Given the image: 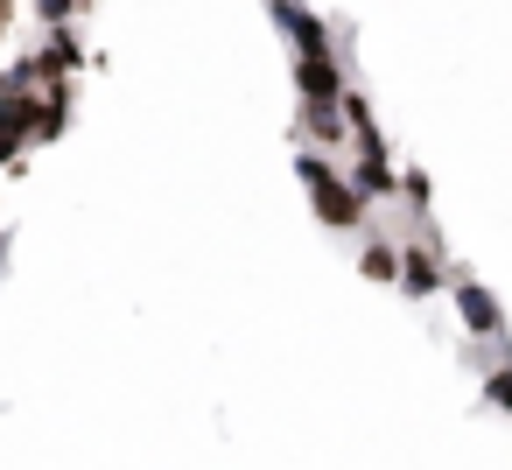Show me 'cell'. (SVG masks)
I'll return each instance as SVG.
<instances>
[{"label":"cell","instance_id":"1","mask_svg":"<svg viewBox=\"0 0 512 470\" xmlns=\"http://www.w3.org/2000/svg\"><path fill=\"white\" fill-rule=\"evenodd\" d=\"M295 176L309 183V211H316V225H330V232H365L372 204L351 190V176H344V169H330L316 148H295Z\"/></svg>","mask_w":512,"mask_h":470},{"label":"cell","instance_id":"2","mask_svg":"<svg viewBox=\"0 0 512 470\" xmlns=\"http://www.w3.org/2000/svg\"><path fill=\"white\" fill-rule=\"evenodd\" d=\"M449 302H456V316H463V337L505 344V309H498V295H491L470 267H456V260H449Z\"/></svg>","mask_w":512,"mask_h":470},{"label":"cell","instance_id":"3","mask_svg":"<svg viewBox=\"0 0 512 470\" xmlns=\"http://www.w3.org/2000/svg\"><path fill=\"white\" fill-rule=\"evenodd\" d=\"M267 15H274V29L288 36V50H295V57H344V36H330V29H323V15H316V8H302V0H267Z\"/></svg>","mask_w":512,"mask_h":470},{"label":"cell","instance_id":"4","mask_svg":"<svg viewBox=\"0 0 512 470\" xmlns=\"http://www.w3.org/2000/svg\"><path fill=\"white\" fill-rule=\"evenodd\" d=\"M407 302H428V295H442L449 288V253H442V239H407L400 246V281H393Z\"/></svg>","mask_w":512,"mask_h":470},{"label":"cell","instance_id":"5","mask_svg":"<svg viewBox=\"0 0 512 470\" xmlns=\"http://www.w3.org/2000/svg\"><path fill=\"white\" fill-rule=\"evenodd\" d=\"M295 92H302V106H337L351 92L344 57H295Z\"/></svg>","mask_w":512,"mask_h":470},{"label":"cell","instance_id":"6","mask_svg":"<svg viewBox=\"0 0 512 470\" xmlns=\"http://www.w3.org/2000/svg\"><path fill=\"white\" fill-rule=\"evenodd\" d=\"M302 148H351V127H344V113L337 106H302Z\"/></svg>","mask_w":512,"mask_h":470},{"label":"cell","instance_id":"7","mask_svg":"<svg viewBox=\"0 0 512 470\" xmlns=\"http://www.w3.org/2000/svg\"><path fill=\"white\" fill-rule=\"evenodd\" d=\"M78 64H85V43L71 29H50V43L36 50V78H71Z\"/></svg>","mask_w":512,"mask_h":470},{"label":"cell","instance_id":"8","mask_svg":"<svg viewBox=\"0 0 512 470\" xmlns=\"http://www.w3.org/2000/svg\"><path fill=\"white\" fill-rule=\"evenodd\" d=\"M358 274L393 288V281H400V246H393V239H365V253H358Z\"/></svg>","mask_w":512,"mask_h":470},{"label":"cell","instance_id":"9","mask_svg":"<svg viewBox=\"0 0 512 470\" xmlns=\"http://www.w3.org/2000/svg\"><path fill=\"white\" fill-rule=\"evenodd\" d=\"M400 204H407L414 218H428V204H435V197H428V169H414V162L400 169Z\"/></svg>","mask_w":512,"mask_h":470},{"label":"cell","instance_id":"10","mask_svg":"<svg viewBox=\"0 0 512 470\" xmlns=\"http://www.w3.org/2000/svg\"><path fill=\"white\" fill-rule=\"evenodd\" d=\"M484 407L512 414V358H505V365H484Z\"/></svg>","mask_w":512,"mask_h":470},{"label":"cell","instance_id":"11","mask_svg":"<svg viewBox=\"0 0 512 470\" xmlns=\"http://www.w3.org/2000/svg\"><path fill=\"white\" fill-rule=\"evenodd\" d=\"M78 8H85V0H36V22H43V29H71Z\"/></svg>","mask_w":512,"mask_h":470},{"label":"cell","instance_id":"12","mask_svg":"<svg viewBox=\"0 0 512 470\" xmlns=\"http://www.w3.org/2000/svg\"><path fill=\"white\" fill-rule=\"evenodd\" d=\"M8 22H15V0H0V29H8Z\"/></svg>","mask_w":512,"mask_h":470}]
</instances>
